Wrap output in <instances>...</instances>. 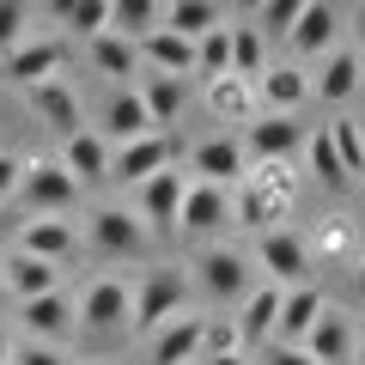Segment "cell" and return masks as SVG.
I'll return each mask as SVG.
<instances>
[{"instance_id":"4316f807","label":"cell","mask_w":365,"mask_h":365,"mask_svg":"<svg viewBox=\"0 0 365 365\" xmlns=\"http://www.w3.org/2000/svg\"><path fill=\"white\" fill-rule=\"evenodd\" d=\"M158 25H165L170 37H182V43H201L213 25H225V13L213 6V0H170Z\"/></svg>"},{"instance_id":"1f68e13d","label":"cell","mask_w":365,"mask_h":365,"mask_svg":"<svg viewBox=\"0 0 365 365\" xmlns=\"http://www.w3.org/2000/svg\"><path fill=\"white\" fill-rule=\"evenodd\" d=\"M91 67L110 73V79H122V73L140 67V49H134L128 37H116V31H104V37H91Z\"/></svg>"},{"instance_id":"2e32d148","label":"cell","mask_w":365,"mask_h":365,"mask_svg":"<svg viewBox=\"0 0 365 365\" xmlns=\"http://www.w3.org/2000/svg\"><path fill=\"white\" fill-rule=\"evenodd\" d=\"M19 317H25V341H43V347H61V341L73 335V299H67L61 287L43 292V299H25Z\"/></svg>"},{"instance_id":"b9f144b4","label":"cell","mask_w":365,"mask_h":365,"mask_svg":"<svg viewBox=\"0 0 365 365\" xmlns=\"http://www.w3.org/2000/svg\"><path fill=\"white\" fill-rule=\"evenodd\" d=\"M25 43V6L19 0H0V55H13Z\"/></svg>"},{"instance_id":"7402d4cb","label":"cell","mask_w":365,"mask_h":365,"mask_svg":"<svg viewBox=\"0 0 365 365\" xmlns=\"http://www.w3.org/2000/svg\"><path fill=\"white\" fill-rule=\"evenodd\" d=\"M323 292L311 287V280H304V287H287L280 292V317H274V335H280V347H299L304 341V329L317 323V311H323Z\"/></svg>"},{"instance_id":"30bf717a","label":"cell","mask_w":365,"mask_h":365,"mask_svg":"<svg viewBox=\"0 0 365 365\" xmlns=\"http://www.w3.org/2000/svg\"><path fill=\"white\" fill-rule=\"evenodd\" d=\"M220 225H232V189H213V182H195L182 189V207H177V232L189 237H220Z\"/></svg>"},{"instance_id":"9c48e42d","label":"cell","mask_w":365,"mask_h":365,"mask_svg":"<svg viewBox=\"0 0 365 365\" xmlns=\"http://www.w3.org/2000/svg\"><path fill=\"white\" fill-rule=\"evenodd\" d=\"M299 347L311 353L317 365H353V347H359V341H353V311L347 304H323Z\"/></svg>"},{"instance_id":"9a60e30c","label":"cell","mask_w":365,"mask_h":365,"mask_svg":"<svg viewBox=\"0 0 365 365\" xmlns=\"http://www.w3.org/2000/svg\"><path fill=\"white\" fill-rule=\"evenodd\" d=\"M55 165H61L79 189L110 182V140L98 128H79V134H67V140H61V158H55Z\"/></svg>"},{"instance_id":"f546056e","label":"cell","mask_w":365,"mask_h":365,"mask_svg":"<svg viewBox=\"0 0 365 365\" xmlns=\"http://www.w3.org/2000/svg\"><path fill=\"white\" fill-rule=\"evenodd\" d=\"M280 213H287V207H274V201L262 195L250 177L232 189V225H250V232H274V220H280Z\"/></svg>"},{"instance_id":"d4e9b609","label":"cell","mask_w":365,"mask_h":365,"mask_svg":"<svg viewBox=\"0 0 365 365\" xmlns=\"http://www.w3.org/2000/svg\"><path fill=\"white\" fill-rule=\"evenodd\" d=\"M55 274L61 268H49V262H37V256H19L13 250V262H0V287H6V299H43V292H55Z\"/></svg>"},{"instance_id":"60d3db41","label":"cell","mask_w":365,"mask_h":365,"mask_svg":"<svg viewBox=\"0 0 365 365\" xmlns=\"http://www.w3.org/2000/svg\"><path fill=\"white\" fill-rule=\"evenodd\" d=\"M353 256V220H329V232L317 237V262H347Z\"/></svg>"},{"instance_id":"e0dca14e","label":"cell","mask_w":365,"mask_h":365,"mask_svg":"<svg viewBox=\"0 0 365 365\" xmlns=\"http://www.w3.org/2000/svg\"><path fill=\"white\" fill-rule=\"evenodd\" d=\"M19 256H37V262H49V268L73 262L79 256L73 220H25V225H19Z\"/></svg>"},{"instance_id":"bcb514c9","label":"cell","mask_w":365,"mask_h":365,"mask_svg":"<svg viewBox=\"0 0 365 365\" xmlns=\"http://www.w3.org/2000/svg\"><path fill=\"white\" fill-rule=\"evenodd\" d=\"M195 365H250L244 353H225V359H195Z\"/></svg>"},{"instance_id":"d6a6232c","label":"cell","mask_w":365,"mask_h":365,"mask_svg":"<svg viewBox=\"0 0 365 365\" xmlns=\"http://www.w3.org/2000/svg\"><path fill=\"white\" fill-rule=\"evenodd\" d=\"M55 19H61V25H73V37H104L110 31V0H61V6H55Z\"/></svg>"},{"instance_id":"52a82bcc","label":"cell","mask_w":365,"mask_h":365,"mask_svg":"<svg viewBox=\"0 0 365 365\" xmlns=\"http://www.w3.org/2000/svg\"><path fill=\"white\" fill-rule=\"evenodd\" d=\"M146 237L153 232H146L128 207H91V220H86V244L98 250V256H110V262L116 256H140Z\"/></svg>"},{"instance_id":"3957f363","label":"cell","mask_w":365,"mask_h":365,"mask_svg":"<svg viewBox=\"0 0 365 365\" xmlns=\"http://www.w3.org/2000/svg\"><path fill=\"white\" fill-rule=\"evenodd\" d=\"M195 287L207 292V299H220V304H244L250 287H256V268H250L244 250L213 244V250H201V262H195Z\"/></svg>"},{"instance_id":"603a6c76","label":"cell","mask_w":365,"mask_h":365,"mask_svg":"<svg viewBox=\"0 0 365 365\" xmlns=\"http://www.w3.org/2000/svg\"><path fill=\"white\" fill-rule=\"evenodd\" d=\"M201 323L207 317H170L153 329V365H195L201 359Z\"/></svg>"},{"instance_id":"8992f818","label":"cell","mask_w":365,"mask_h":365,"mask_svg":"<svg viewBox=\"0 0 365 365\" xmlns=\"http://www.w3.org/2000/svg\"><path fill=\"white\" fill-rule=\"evenodd\" d=\"M237 146H244L250 165H287V158L304 146V134H299L292 116H262V110H256V116L244 122V140H237Z\"/></svg>"},{"instance_id":"4fadbf2b","label":"cell","mask_w":365,"mask_h":365,"mask_svg":"<svg viewBox=\"0 0 365 365\" xmlns=\"http://www.w3.org/2000/svg\"><path fill=\"white\" fill-rule=\"evenodd\" d=\"M73 323L98 329V335H116V329H128V287H122L116 274H98L86 292H79V311Z\"/></svg>"},{"instance_id":"44dd1931","label":"cell","mask_w":365,"mask_h":365,"mask_svg":"<svg viewBox=\"0 0 365 365\" xmlns=\"http://www.w3.org/2000/svg\"><path fill=\"white\" fill-rule=\"evenodd\" d=\"M134 49H140V67H146V73H165V79H189V73H195V43L170 37L165 25H158L153 37H140Z\"/></svg>"},{"instance_id":"7dc6e473","label":"cell","mask_w":365,"mask_h":365,"mask_svg":"<svg viewBox=\"0 0 365 365\" xmlns=\"http://www.w3.org/2000/svg\"><path fill=\"white\" fill-rule=\"evenodd\" d=\"M6 353H13V335H6V329H0V365H6Z\"/></svg>"},{"instance_id":"e575fe53","label":"cell","mask_w":365,"mask_h":365,"mask_svg":"<svg viewBox=\"0 0 365 365\" xmlns=\"http://www.w3.org/2000/svg\"><path fill=\"white\" fill-rule=\"evenodd\" d=\"M195 73L201 79H225V73H232V31H225V25H213L207 37L195 43Z\"/></svg>"},{"instance_id":"8d00e7d4","label":"cell","mask_w":365,"mask_h":365,"mask_svg":"<svg viewBox=\"0 0 365 365\" xmlns=\"http://www.w3.org/2000/svg\"><path fill=\"white\" fill-rule=\"evenodd\" d=\"M244 177L256 182L274 207H292V195H299V177H292V165H250Z\"/></svg>"},{"instance_id":"ab89813d","label":"cell","mask_w":365,"mask_h":365,"mask_svg":"<svg viewBox=\"0 0 365 365\" xmlns=\"http://www.w3.org/2000/svg\"><path fill=\"white\" fill-rule=\"evenodd\" d=\"M225 353H244V347H237L232 317H220V323H201V359H225Z\"/></svg>"},{"instance_id":"d6986e66","label":"cell","mask_w":365,"mask_h":365,"mask_svg":"<svg viewBox=\"0 0 365 365\" xmlns=\"http://www.w3.org/2000/svg\"><path fill=\"white\" fill-rule=\"evenodd\" d=\"M170 165V140L165 134H146V140H128V146H110V182H134L140 189L146 177Z\"/></svg>"},{"instance_id":"836d02e7","label":"cell","mask_w":365,"mask_h":365,"mask_svg":"<svg viewBox=\"0 0 365 365\" xmlns=\"http://www.w3.org/2000/svg\"><path fill=\"white\" fill-rule=\"evenodd\" d=\"M232 31V79H256L268 67V43L256 37V25H225Z\"/></svg>"},{"instance_id":"c3c4849f","label":"cell","mask_w":365,"mask_h":365,"mask_svg":"<svg viewBox=\"0 0 365 365\" xmlns=\"http://www.w3.org/2000/svg\"><path fill=\"white\" fill-rule=\"evenodd\" d=\"M0 237H6V213H0Z\"/></svg>"},{"instance_id":"6da1fadb","label":"cell","mask_w":365,"mask_h":365,"mask_svg":"<svg viewBox=\"0 0 365 365\" xmlns=\"http://www.w3.org/2000/svg\"><path fill=\"white\" fill-rule=\"evenodd\" d=\"M79 195H86V189H79L55 158H31L25 177H19V189H13V201H19L25 220H67V213L79 207Z\"/></svg>"},{"instance_id":"484cf974","label":"cell","mask_w":365,"mask_h":365,"mask_svg":"<svg viewBox=\"0 0 365 365\" xmlns=\"http://www.w3.org/2000/svg\"><path fill=\"white\" fill-rule=\"evenodd\" d=\"M146 134H158V128L146 122L140 98H134V91H116V98L104 104V140L110 146H128V140H146Z\"/></svg>"},{"instance_id":"681fc988","label":"cell","mask_w":365,"mask_h":365,"mask_svg":"<svg viewBox=\"0 0 365 365\" xmlns=\"http://www.w3.org/2000/svg\"><path fill=\"white\" fill-rule=\"evenodd\" d=\"M0 299H6V287H0Z\"/></svg>"},{"instance_id":"4dcf8cb0","label":"cell","mask_w":365,"mask_h":365,"mask_svg":"<svg viewBox=\"0 0 365 365\" xmlns=\"http://www.w3.org/2000/svg\"><path fill=\"white\" fill-rule=\"evenodd\" d=\"M207 104H213V116H225V122H250L256 116V91H250V79H207Z\"/></svg>"},{"instance_id":"74e56055","label":"cell","mask_w":365,"mask_h":365,"mask_svg":"<svg viewBox=\"0 0 365 365\" xmlns=\"http://www.w3.org/2000/svg\"><path fill=\"white\" fill-rule=\"evenodd\" d=\"M311 170H317V182H323V189H347V170H341L335 146H329V128L311 134Z\"/></svg>"},{"instance_id":"7c38bea8","label":"cell","mask_w":365,"mask_h":365,"mask_svg":"<svg viewBox=\"0 0 365 365\" xmlns=\"http://www.w3.org/2000/svg\"><path fill=\"white\" fill-rule=\"evenodd\" d=\"M250 91H256V110H262V116H292V110L311 98V79H304V67L274 61V67H262V73L250 79Z\"/></svg>"},{"instance_id":"5b68a950","label":"cell","mask_w":365,"mask_h":365,"mask_svg":"<svg viewBox=\"0 0 365 365\" xmlns=\"http://www.w3.org/2000/svg\"><path fill=\"white\" fill-rule=\"evenodd\" d=\"M0 73L19 79V86H43V79H61L67 73V37H25L13 55H0Z\"/></svg>"},{"instance_id":"f1b7e54d","label":"cell","mask_w":365,"mask_h":365,"mask_svg":"<svg viewBox=\"0 0 365 365\" xmlns=\"http://www.w3.org/2000/svg\"><path fill=\"white\" fill-rule=\"evenodd\" d=\"M140 98V110H146V122H177L182 116V79H165V73H146V86L134 91Z\"/></svg>"},{"instance_id":"277c9868","label":"cell","mask_w":365,"mask_h":365,"mask_svg":"<svg viewBox=\"0 0 365 365\" xmlns=\"http://www.w3.org/2000/svg\"><path fill=\"white\" fill-rule=\"evenodd\" d=\"M250 268H268V287H304V274H311V244L287 225H274V232H256V256Z\"/></svg>"},{"instance_id":"d590c367","label":"cell","mask_w":365,"mask_h":365,"mask_svg":"<svg viewBox=\"0 0 365 365\" xmlns=\"http://www.w3.org/2000/svg\"><path fill=\"white\" fill-rule=\"evenodd\" d=\"M329 146H335V158H341V170H347V182L365 170V134H359V122H329Z\"/></svg>"},{"instance_id":"7a4b0ae2","label":"cell","mask_w":365,"mask_h":365,"mask_svg":"<svg viewBox=\"0 0 365 365\" xmlns=\"http://www.w3.org/2000/svg\"><path fill=\"white\" fill-rule=\"evenodd\" d=\"M182 299H189V280L177 268H146L140 287H128V329L134 335H153L170 317H182Z\"/></svg>"},{"instance_id":"83f0119b","label":"cell","mask_w":365,"mask_h":365,"mask_svg":"<svg viewBox=\"0 0 365 365\" xmlns=\"http://www.w3.org/2000/svg\"><path fill=\"white\" fill-rule=\"evenodd\" d=\"M158 19H165V0H110V31L128 37V43L153 37Z\"/></svg>"},{"instance_id":"ee69618b","label":"cell","mask_w":365,"mask_h":365,"mask_svg":"<svg viewBox=\"0 0 365 365\" xmlns=\"http://www.w3.org/2000/svg\"><path fill=\"white\" fill-rule=\"evenodd\" d=\"M19 177H25V158H13V153H0V207H6V201H13Z\"/></svg>"},{"instance_id":"5bb4252c","label":"cell","mask_w":365,"mask_h":365,"mask_svg":"<svg viewBox=\"0 0 365 365\" xmlns=\"http://www.w3.org/2000/svg\"><path fill=\"white\" fill-rule=\"evenodd\" d=\"M182 189H189V170H177V165H165L158 177H146L140 182V207H134V220L146 225V232H170L177 225V207H182Z\"/></svg>"},{"instance_id":"ffe728a7","label":"cell","mask_w":365,"mask_h":365,"mask_svg":"<svg viewBox=\"0 0 365 365\" xmlns=\"http://www.w3.org/2000/svg\"><path fill=\"white\" fill-rule=\"evenodd\" d=\"M274 317H280V287H250V299L237 304V317H232V329H237V347H268V335H274Z\"/></svg>"},{"instance_id":"cb8c5ba5","label":"cell","mask_w":365,"mask_h":365,"mask_svg":"<svg viewBox=\"0 0 365 365\" xmlns=\"http://www.w3.org/2000/svg\"><path fill=\"white\" fill-rule=\"evenodd\" d=\"M311 91H317V104H347L359 91V49H329L317 79H311Z\"/></svg>"},{"instance_id":"ac0fdd59","label":"cell","mask_w":365,"mask_h":365,"mask_svg":"<svg viewBox=\"0 0 365 365\" xmlns=\"http://www.w3.org/2000/svg\"><path fill=\"white\" fill-rule=\"evenodd\" d=\"M25 104H31V116L49 122L61 140L86 128V122H79V91H73V79H43V86H31V91H25Z\"/></svg>"},{"instance_id":"f35d334b","label":"cell","mask_w":365,"mask_h":365,"mask_svg":"<svg viewBox=\"0 0 365 365\" xmlns=\"http://www.w3.org/2000/svg\"><path fill=\"white\" fill-rule=\"evenodd\" d=\"M299 6H304V0H268V6L256 13V37L262 43H268V37H287L292 19H299Z\"/></svg>"},{"instance_id":"7bdbcfd3","label":"cell","mask_w":365,"mask_h":365,"mask_svg":"<svg viewBox=\"0 0 365 365\" xmlns=\"http://www.w3.org/2000/svg\"><path fill=\"white\" fill-rule=\"evenodd\" d=\"M6 365H67L61 347H43V341H19L13 353H6Z\"/></svg>"},{"instance_id":"8fae6325","label":"cell","mask_w":365,"mask_h":365,"mask_svg":"<svg viewBox=\"0 0 365 365\" xmlns=\"http://www.w3.org/2000/svg\"><path fill=\"white\" fill-rule=\"evenodd\" d=\"M335 31H341V6H335V0H304L299 19H292V31H287V43H292L299 61H317V55L335 49ZM299 61H292V67H299Z\"/></svg>"},{"instance_id":"ba28073f","label":"cell","mask_w":365,"mask_h":365,"mask_svg":"<svg viewBox=\"0 0 365 365\" xmlns=\"http://www.w3.org/2000/svg\"><path fill=\"white\" fill-rule=\"evenodd\" d=\"M244 170H250V158H244V146H237L232 134H207V140L189 146V177H195V182L237 189V182H244Z\"/></svg>"},{"instance_id":"f6af8a7d","label":"cell","mask_w":365,"mask_h":365,"mask_svg":"<svg viewBox=\"0 0 365 365\" xmlns=\"http://www.w3.org/2000/svg\"><path fill=\"white\" fill-rule=\"evenodd\" d=\"M262 365H317V359L304 347H280V341H274V347H262Z\"/></svg>"}]
</instances>
